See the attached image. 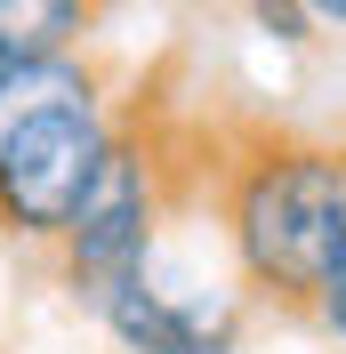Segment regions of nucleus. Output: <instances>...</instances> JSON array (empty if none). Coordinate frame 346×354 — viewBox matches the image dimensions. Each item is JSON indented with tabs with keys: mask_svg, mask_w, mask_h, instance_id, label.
Wrapping results in <instances>:
<instances>
[{
	"mask_svg": "<svg viewBox=\"0 0 346 354\" xmlns=\"http://www.w3.org/2000/svg\"><path fill=\"white\" fill-rule=\"evenodd\" d=\"M250 24H258L266 41H282V48H306L314 32H322L306 0H250Z\"/></svg>",
	"mask_w": 346,
	"mask_h": 354,
	"instance_id": "6",
	"label": "nucleus"
},
{
	"mask_svg": "<svg viewBox=\"0 0 346 354\" xmlns=\"http://www.w3.org/2000/svg\"><path fill=\"white\" fill-rule=\"evenodd\" d=\"M105 8L113 0H0V73L8 65H48V57H81Z\"/></svg>",
	"mask_w": 346,
	"mask_h": 354,
	"instance_id": "5",
	"label": "nucleus"
},
{
	"mask_svg": "<svg viewBox=\"0 0 346 354\" xmlns=\"http://www.w3.org/2000/svg\"><path fill=\"white\" fill-rule=\"evenodd\" d=\"M306 322H314L322 338H338V346H346V258L330 266V282H322V298H314V314H306Z\"/></svg>",
	"mask_w": 346,
	"mask_h": 354,
	"instance_id": "7",
	"label": "nucleus"
},
{
	"mask_svg": "<svg viewBox=\"0 0 346 354\" xmlns=\"http://www.w3.org/2000/svg\"><path fill=\"white\" fill-rule=\"evenodd\" d=\"M306 8H314V24H338L346 32V0H306Z\"/></svg>",
	"mask_w": 346,
	"mask_h": 354,
	"instance_id": "8",
	"label": "nucleus"
},
{
	"mask_svg": "<svg viewBox=\"0 0 346 354\" xmlns=\"http://www.w3.org/2000/svg\"><path fill=\"white\" fill-rule=\"evenodd\" d=\"M210 153H217V137L194 145L161 105H121L113 113V145H105V161H97V177H89L65 242H57V282H65L89 314L105 306L121 282L153 274L161 225L177 218L185 185H194V177L210 185Z\"/></svg>",
	"mask_w": 346,
	"mask_h": 354,
	"instance_id": "3",
	"label": "nucleus"
},
{
	"mask_svg": "<svg viewBox=\"0 0 346 354\" xmlns=\"http://www.w3.org/2000/svg\"><path fill=\"white\" fill-rule=\"evenodd\" d=\"M105 338L121 354H242V298H194V290H161L153 274L121 282L97 306Z\"/></svg>",
	"mask_w": 346,
	"mask_h": 354,
	"instance_id": "4",
	"label": "nucleus"
},
{
	"mask_svg": "<svg viewBox=\"0 0 346 354\" xmlns=\"http://www.w3.org/2000/svg\"><path fill=\"white\" fill-rule=\"evenodd\" d=\"M210 209L242 298L306 322L346 258V145L242 121L210 153Z\"/></svg>",
	"mask_w": 346,
	"mask_h": 354,
	"instance_id": "1",
	"label": "nucleus"
},
{
	"mask_svg": "<svg viewBox=\"0 0 346 354\" xmlns=\"http://www.w3.org/2000/svg\"><path fill=\"white\" fill-rule=\"evenodd\" d=\"M113 65L105 57H48L0 73V242L57 250L89 177L113 145Z\"/></svg>",
	"mask_w": 346,
	"mask_h": 354,
	"instance_id": "2",
	"label": "nucleus"
}]
</instances>
